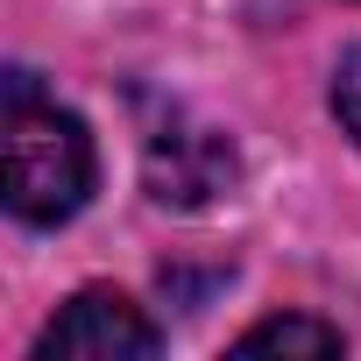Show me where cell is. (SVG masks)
Segmentation results:
<instances>
[{"instance_id":"277c9868","label":"cell","mask_w":361,"mask_h":361,"mask_svg":"<svg viewBox=\"0 0 361 361\" xmlns=\"http://www.w3.org/2000/svg\"><path fill=\"white\" fill-rule=\"evenodd\" d=\"M234 354H340V326H319V319H262L234 340Z\"/></svg>"},{"instance_id":"6da1fadb","label":"cell","mask_w":361,"mask_h":361,"mask_svg":"<svg viewBox=\"0 0 361 361\" xmlns=\"http://www.w3.org/2000/svg\"><path fill=\"white\" fill-rule=\"evenodd\" d=\"M8 213L29 227H57L92 199V135L78 114L36 92L29 71H8Z\"/></svg>"},{"instance_id":"5b68a950","label":"cell","mask_w":361,"mask_h":361,"mask_svg":"<svg viewBox=\"0 0 361 361\" xmlns=\"http://www.w3.org/2000/svg\"><path fill=\"white\" fill-rule=\"evenodd\" d=\"M333 114H340V128L361 142V50H347V64H340V78H333Z\"/></svg>"},{"instance_id":"3957f363","label":"cell","mask_w":361,"mask_h":361,"mask_svg":"<svg viewBox=\"0 0 361 361\" xmlns=\"http://www.w3.org/2000/svg\"><path fill=\"white\" fill-rule=\"evenodd\" d=\"M36 361H156V326L121 290H78L36 333Z\"/></svg>"},{"instance_id":"7a4b0ae2","label":"cell","mask_w":361,"mask_h":361,"mask_svg":"<svg viewBox=\"0 0 361 361\" xmlns=\"http://www.w3.org/2000/svg\"><path fill=\"white\" fill-rule=\"evenodd\" d=\"M142 170H149V192L163 206H213L227 185H234V142L206 121H185V114H163L142 142Z\"/></svg>"}]
</instances>
